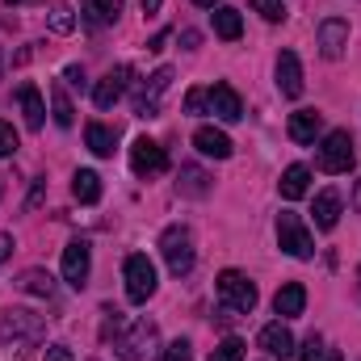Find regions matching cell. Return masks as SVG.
I'll return each instance as SVG.
<instances>
[{
    "instance_id": "obj_1",
    "label": "cell",
    "mask_w": 361,
    "mask_h": 361,
    "mask_svg": "<svg viewBox=\"0 0 361 361\" xmlns=\"http://www.w3.org/2000/svg\"><path fill=\"white\" fill-rule=\"evenodd\" d=\"M42 341H47V324H42V315L21 311V307L4 311V319H0V353H4V357L25 361Z\"/></svg>"
},
{
    "instance_id": "obj_2",
    "label": "cell",
    "mask_w": 361,
    "mask_h": 361,
    "mask_svg": "<svg viewBox=\"0 0 361 361\" xmlns=\"http://www.w3.org/2000/svg\"><path fill=\"white\" fill-rule=\"evenodd\" d=\"M156 349H160V328L152 319H139V324H130L126 332L114 336L118 361H147V357H156Z\"/></svg>"
},
{
    "instance_id": "obj_3",
    "label": "cell",
    "mask_w": 361,
    "mask_h": 361,
    "mask_svg": "<svg viewBox=\"0 0 361 361\" xmlns=\"http://www.w3.org/2000/svg\"><path fill=\"white\" fill-rule=\"evenodd\" d=\"M219 302L223 311H235V315H248L257 307V286L252 277L240 269H223L219 273Z\"/></svg>"
},
{
    "instance_id": "obj_4",
    "label": "cell",
    "mask_w": 361,
    "mask_h": 361,
    "mask_svg": "<svg viewBox=\"0 0 361 361\" xmlns=\"http://www.w3.org/2000/svg\"><path fill=\"white\" fill-rule=\"evenodd\" d=\"M315 164H319V173H328V177L349 173V169H353V135H349V130H328L324 143H319Z\"/></svg>"
},
{
    "instance_id": "obj_5",
    "label": "cell",
    "mask_w": 361,
    "mask_h": 361,
    "mask_svg": "<svg viewBox=\"0 0 361 361\" xmlns=\"http://www.w3.org/2000/svg\"><path fill=\"white\" fill-rule=\"evenodd\" d=\"M277 248L286 252V257H294V261H311L315 257V240H311V231H307V223L298 219V214H277Z\"/></svg>"
},
{
    "instance_id": "obj_6",
    "label": "cell",
    "mask_w": 361,
    "mask_h": 361,
    "mask_svg": "<svg viewBox=\"0 0 361 361\" xmlns=\"http://www.w3.org/2000/svg\"><path fill=\"white\" fill-rule=\"evenodd\" d=\"M160 252H164V265L177 273V277H185V273L193 269V235H189V227L173 223L160 235Z\"/></svg>"
},
{
    "instance_id": "obj_7",
    "label": "cell",
    "mask_w": 361,
    "mask_h": 361,
    "mask_svg": "<svg viewBox=\"0 0 361 361\" xmlns=\"http://www.w3.org/2000/svg\"><path fill=\"white\" fill-rule=\"evenodd\" d=\"M122 277H126V298L130 302H147L152 294H156V265L143 257V252H135V257H126V265H122Z\"/></svg>"
},
{
    "instance_id": "obj_8",
    "label": "cell",
    "mask_w": 361,
    "mask_h": 361,
    "mask_svg": "<svg viewBox=\"0 0 361 361\" xmlns=\"http://www.w3.org/2000/svg\"><path fill=\"white\" fill-rule=\"evenodd\" d=\"M130 169H135V177H160V173L169 169V152H164L156 139L139 135V139L130 143Z\"/></svg>"
},
{
    "instance_id": "obj_9",
    "label": "cell",
    "mask_w": 361,
    "mask_h": 361,
    "mask_svg": "<svg viewBox=\"0 0 361 361\" xmlns=\"http://www.w3.org/2000/svg\"><path fill=\"white\" fill-rule=\"evenodd\" d=\"M169 85H173V68L152 72L147 85L139 89V97H135V114H139V118H160V97L169 92Z\"/></svg>"
},
{
    "instance_id": "obj_10",
    "label": "cell",
    "mask_w": 361,
    "mask_h": 361,
    "mask_svg": "<svg viewBox=\"0 0 361 361\" xmlns=\"http://www.w3.org/2000/svg\"><path fill=\"white\" fill-rule=\"evenodd\" d=\"M89 269H92V248L85 240H72V244L63 248V281L80 290V286L89 281Z\"/></svg>"
},
{
    "instance_id": "obj_11",
    "label": "cell",
    "mask_w": 361,
    "mask_h": 361,
    "mask_svg": "<svg viewBox=\"0 0 361 361\" xmlns=\"http://www.w3.org/2000/svg\"><path fill=\"white\" fill-rule=\"evenodd\" d=\"M315 47H319V55H324V59H341V55H345V47H349V21H341V17L319 21Z\"/></svg>"
},
{
    "instance_id": "obj_12",
    "label": "cell",
    "mask_w": 361,
    "mask_h": 361,
    "mask_svg": "<svg viewBox=\"0 0 361 361\" xmlns=\"http://www.w3.org/2000/svg\"><path fill=\"white\" fill-rule=\"evenodd\" d=\"M277 89L281 97H302V63H298V55L294 51H281L277 55Z\"/></svg>"
},
{
    "instance_id": "obj_13",
    "label": "cell",
    "mask_w": 361,
    "mask_h": 361,
    "mask_svg": "<svg viewBox=\"0 0 361 361\" xmlns=\"http://www.w3.org/2000/svg\"><path fill=\"white\" fill-rule=\"evenodd\" d=\"M126 80H130V68H114V72H105V76L92 85V101H97V109H109V105L126 92Z\"/></svg>"
},
{
    "instance_id": "obj_14",
    "label": "cell",
    "mask_w": 361,
    "mask_h": 361,
    "mask_svg": "<svg viewBox=\"0 0 361 361\" xmlns=\"http://www.w3.org/2000/svg\"><path fill=\"white\" fill-rule=\"evenodd\" d=\"M193 147L202 152V156H210V160H227L235 147H231V139L219 130V126H197L193 130Z\"/></svg>"
},
{
    "instance_id": "obj_15",
    "label": "cell",
    "mask_w": 361,
    "mask_h": 361,
    "mask_svg": "<svg viewBox=\"0 0 361 361\" xmlns=\"http://www.w3.org/2000/svg\"><path fill=\"white\" fill-rule=\"evenodd\" d=\"M210 114L223 118V122H240V118H244L240 92L231 89V85H214V89H210Z\"/></svg>"
},
{
    "instance_id": "obj_16",
    "label": "cell",
    "mask_w": 361,
    "mask_h": 361,
    "mask_svg": "<svg viewBox=\"0 0 361 361\" xmlns=\"http://www.w3.org/2000/svg\"><path fill=\"white\" fill-rule=\"evenodd\" d=\"M261 349L269 353V357L277 361H286V357H294V336H290V328L277 319V324H265L261 328Z\"/></svg>"
},
{
    "instance_id": "obj_17",
    "label": "cell",
    "mask_w": 361,
    "mask_h": 361,
    "mask_svg": "<svg viewBox=\"0 0 361 361\" xmlns=\"http://www.w3.org/2000/svg\"><path fill=\"white\" fill-rule=\"evenodd\" d=\"M319 130H324V114L319 109H294L290 114V139L294 143H315Z\"/></svg>"
},
{
    "instance_id": "obj_18",
    "label": "cell",
    "mask_w": 361,
    "mask_h": 361,
    "mask_svg": "<svg viewBox=\"0 0 361 361\" xmlns=\"http://www.w3.org/2000/svg\"><path fill=\"white\" fill-rule=\"evenodd\" d=\"M302 307H307V290H302V281H286V286L273 294V311H277L281 319L302 315Z\"/></svg>"
},
{
    "instance_id": "obj_19",
    "label": "cell",
    "mask_w": 361,
    "mask_h": 361,
    "mask_svg": "<svg viewBox=\"0 0 361 361\" xmlns=\"http://www.w3.org/2000/svg\"><path fill=\"white\" fill-rule=\"evenodd\" d=\"M17 105H21V114H25V126H30V130H42V122H47L42 92L34 89V85H21V89H17Z\"/></svg>"
},
{
    "instance_id": "obj_20",
    "label": "cell",
    "mask_w": 361,
    "mask_h": 361,
    "mask_svg": "<svg viewBox=\"0 0 361 361\" xmlns=\"http://www.w3.org/2000/svg\"><path fill=\"white\" fill-rule=\"evenodd\" d=\"M315 227L319 231H332L336 223H341V193L336 189H324V193H315Z\"/></svg>"
},
{
    "instance_id": "obj_21",
    "label": "cell",
    "mask_w": 361,
    "mask_h": 361,
    "mask_svg": "<svg viewBox=\"0 0 361 361\" xmlns=\"http://www.w3.org/2000/svg\"><path fill=\"white\" fill-rule=\"evenodd\" d=\"M277 189H281L286 202L307 197V189H311V169H307V164H290V169L281 173V180H277Z\"/></svg>"
},
{
    "instance_id": "obj_22",
    "label": "cell",
    "mask_w": 361,
    "mask_h": 361,
    "mask_svg": "<svg viewBox=\"0 0 361 361\" xmlns=\"http://www.w3.org/2000/svg\"><path fill=\"white\" fill-rule=\"evenodd\" d=\"M214 34H219L223 42H235V38L244 34V17H240V8L219 4V8H214Z\"/></svg>"
},
{
    "instance_id": "obj_23",
    "label": "cell",
    "mask_w": 361,
    "mask_h": 361,
    "mask_svg": "<svg viewBox=\"0 0 361 361\" xmlns=\"http://www.w3.org/2000/svg\"><path fill=\"white\" fill-rule=\"evenodd\" d=\"M80 13L89 25H114L122 13V0H80Z\"/></svg>"
},
{
    "instance_id": "obj_24",
    "label": "cell",
    "mask_w": 361,
    "mask_h": 361,
    "mask_svg": "<svg viewBox=\"0 0 361 361\" xmlns=\"http://www.w3.org/2000/svg\"><path fill=\"white\" fill-rule=\"evenodd\" d=\"M85 143H89V152H92V156H114L118 130H109L105 122H89V126H85Z\"/></svg>"
},
{
    "instance_id": "obj_25",
    "label": "cell",
    "mask_w": 361,
    "mask_h": 361,
    "mask_svg": "<svg viewBox=\"0 0 361 361\" xmlns=\"http://www.w3.org/2000/svg\"><path fill=\"white\" fill-rule=\"evenodd\" d=\"M72 193H76V202H101V177L92 173V169H76V177H72Z\"/></svg>"
},
{
    "instance_id": "obj_26",
    "label": "cell",
    "mask_w": 361,
    "mask_h": 361,
    "mask_svg": "<svg viewBox=\"0 0 361 361\" xmlns=\"http://www.w3.org/2000/svg\"><path fill=\"white\" fill-rule=\"evenodd\" d=\"M177 189L185 193V197H206V193H210V177H206L197 164H185V169H180Z\"/></svg>"
},
{
    "instance_id": "obj_27",
    "label": "cell",
    "mask_w": 361,
    "mask_h": 361,
    "mask_svg": "<svg viewBox=\"0 0 361 361\" xmlns=\"http://www.w3.org/2000/svg\"><path fill=\"white\" fill-rule=\"evenodd\" d=\"M51 118H55V126H63V130L76 122V105H72V97L63 92V85L51 89Z\"/></svg>"
},
{
    "instance_id": "obj_28",
    "label": "cell",
    "mask_w": 361,
    "mask_h": 361,
    "mask_svg": "<svg viewBox=\"0 0 361 361\" xmlns=\"http://www.w3.org/2000/svg\"><path fill=\"white\" fill-rule=\"evenodd\" d=\"M17 286H21L25 294H42V298H51V294H55L51 273H42V269H25L21 277H17Z\"/></svg>"
},
{
    "instance_id": "obj_29",
    "label": "cell",
    "mask_w": 361,
    "mask_h": 361,
    "mask_svg": "<svg viewBox=\"0 0 361 361\" xmlns=\"http://www.w3.org/2000/svg\"><path fill=\"white\" fill-rule=\"evenodd\" d=\"M244 353H248V345H244L240 336H227V341H219V345H214L210 361H244Z\"/></svg>"
},
{
    "instance_id": "obj_30",
    "label": "cell",
    "mask_w": 361,
    "mask_h": 361,
    "mask_svg": "<svg viewBox=\"0 0 361 361\" xmlns=\"http://www.w3.org/2000/svg\"><path fill=\"white\" fill-rule=\"evenodd\" d=\"M252 8H257L265 21H286V8H281V0H252Z\"/></svg>"
},
{
    "instance_id": "obj_31",
    "label": "cell",
    "mask_w": 361,
    "mask_h": 361,
    "mask_svg": "<svg viewBox=\"0 0 361 361\" xmlns=\"http://www.w3.org/2000/svg\"><path fill=\"white\" fill-rule=\"evenodd\" d=\"M206 105H210V92L206 89H189L185 92V114H202Z\"/></svg>"
},
{
    "instance_id": "obj_32",
    "label": "cell",
    "mask_w": 361,
    "mask_h": 361,
    "mask_svg": "<svg viewBox=\"0 0 361 361\" xmlns=\"http://www.w3.org/2000/svg\"><path fill=\"white\" fill-rule=\"evenodd\" d=\"M101 315H105V328H101V341H109V336H118V332H122V311H114V307H105Z\"/></svg>"
},
{
    "instance_id": "obj_33",
    "label": "cell",
    "mask_w": 361,
    "mask_h": 361,
    "mask_svg": "<svg viewBox=\"0 0 361 361\" xmlns=\"http://www.w3.org/2000/svg\"><path fill=\"white\" fill-rule=\"evenodd\" d=\"M164 361H193V345H189V341H173V345L164 349Z\"/></svg>"
},
{
    "instance_id": "obj_34",
    "label": "cell",
    "mask_w": 361,
    "mask_h": 361,
    "mask_svg": "<svg viewBox=\"0 0 361 361\" xmlns=\"http://www.w3.org/2000/svg\"><path fill=\"white\" fill-rule=\"evenodd\" d=\"M13 152H17V130H13L8 122H0V160L13 156Z\"/></svg>"
},
{
    "instance_id": "obj_35",
    "label": "cell",
    "mask_w": 361,
    "mask_h": 361,
    "mask_svg": "<svg viewBox=\"0 0 361 361\" xmlns=\"http://www.w3.org/2000/svg\"><path fill=\"white\" fill-rule=\"evenodd\" d=\"M319 353H324V341L311 332V336L302 341V353H298V361H319Z\"/></svg>"
},
{
    "instance_id": "obj_36",
    "label": "cell",
    "mask_w": 361,
    "mask_h": 361,
    "mask_svg": "<svg viewBox=\"0 0 361 361\" xmlns=\"http://www.w3.org/2000/svg\"><path fill=\"white\" fill-rule=\"evenodd\" d=\"M72 25H76V21H72V13H68V8H55V13H51V30H59V34H68Z\"/></svg>"
},
{
    "instance_id": "obj_37",
    "label": "cell",
    "mask_w": 361,
    "mask_h": 361,
    "mask_svg": "<svg viewBox=\"0 0 361 361\" xmlns=\"http://www.w3.org/2000/svg\"><path fill=\"white\" fill-rule=\"evenodd\" d=\"M63 80H68L72 89H85V68H76V63H72V68L63 72Z\"/></svg>"
},
{
    "instance_id": "obj_38",
    "label": "cell",
    "mask_w": 361,
    "mask_h": 361,
    "mask_svg": "<svg viewBox=\"0 0 361 361\" xmlns=\"http://www.w3.org/2000/svg\"><path fill=\"white\" fill-rule=\"evenodd\" d=\"M47 361H72V349L68 345H47Z\"/></svg>"
},
{
    "instance_id": "obj_39",
    "label": "cell",
    "mask_w": 361,
    "mask_h": 361,
    "mask_svg": "<svg viewBox=\"0 0 361 361\" xmlns=\"http://www.w3.org/2000/svg\"><path fill=\"white\" fill-rule=\"evenodd\" d=\"M8 257H13V235H4V231H0V265H4Z\"/></svg>"
},
{
    "instance_id": "obj_40",
    "label": "cell",
    "mask_w": 361,
    "mask_h": 361,
    "mask_svg": "<svg viewBox=\"0 0 361 361\" xmlns=\"http://www.w3.org/2000/svg\"><path fill=\"white\" fill-rule=\"evenodd\" d=\"M164 42H169V30H160V34L147 42V51H164Z\"/></svg>"
},
{
    "instance_id": "obj_41",
    "label": "cell",
    "mask_w": 361,
    "mask_h": 361,
    "mask_svg": "<svg viewBox=\"0 0 361 361\" xmlns=\"http://www.w3.org/2000/svg\"><path fill=\"white\" fill-rule=\"evenodd\" d=\"M180 42H185L189 51H193V47H197V30H185V34H180Z\"/></svg>"
},
{
    "instance_id": "obj_42",
    "label": "cell",
    "mask_w": 361,
    "mask_h": 361,
    "mask_svg": "<svg viewBox=\"0 0 361 361\" xmlns=\"http://www.w3.org/2000/svg\"><path fill=\"white\" fill-rule=\"evenodd\" d=\"M38 202H42V177L34 180V193H30V206H38Z\"/></svg>"
},
{
    "instance_id": "obj_43",
    "label": "cell",
    "mask_w": 361,
    "mask_h": 361,
    "mask_svg": "<svg viewBox=\"0 0 361 361\" xmlns=\"http://www.w3.org/2000/svg\"><path fill=\"white\" fill-rule=\"evenodd\" d=\"M319 361H341V353H336V349H324V353H319Z\"/></svg>"
},
{
    "instance_id": "obj_44",
    "label": "cell",
    "mask_w": 361,
    "mask_h": 361,
    "mask_svg": "<svg viewBox=\"0 0 361 361\" xmlns=\"http://www.w3.org/2000/svg\"><path fill=\"white\" fill-rule=\"evenodd\" d=\"M156 8H160V0H143V13H147V17H152Z\"/></svg>"
},
{
    "instance_id": "obj_45",
    "label": "cell",
    "mask_w": 361,
    "mask_h": 361,
    "mask_svg": "<svg viewBox=\"0 0 361 361\" xmlns=\"http://www.w3.org/2000/svg\"><path fill=\"white\" fill-rule=\"evenodd\" d=\"M353 210H361V180H357V189H353Z\"/></svg>"
},
{
    "instance_id": "obj_46",
    "label": "cell",
    "mask_w": 361,
    "mask_h": 361,
    "mask_svg": "<svg viewBox=\"0 0 361 361\" xmlns=\"http://www.w3.org/2000/svg\"><path fill=\"white\" fill-rule=\"evenodd\" d=\"M193 4H202V8H210V4H219V0H193Z\"/></svg>"
},
{
    "instance_id": "obj_47",
    "label": "cell",
    "mask_w": 361,
    "mask_h": 361,
    "mask_svg": "<svg viewBox=\"0 0 361 361\" xmlns=\"http://www.w3.org/2000/svg\"><path fill=\"white\" fill-rule=\"evenodd\" d=\"M8 4H30V0H8Z\"/></svg>"
}]
</instances>
